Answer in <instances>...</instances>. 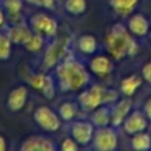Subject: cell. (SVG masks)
Listing matches in <instances>:
<instances>
[{
	"instance_id": "obj_24",
	"label": "cell",
	"mask_w": 151,
	"mask_h": 151,
	"mask_svg": "<svg viewBox=\"0 0 151 151\" xmlns=\"http://www.w3.org/2000/svg\"><path fill=\"white\" fill-rule=\"evenodd\" d=\"M64 8L69 15L81 16L88 9V1L86 0H65Z\"/></svg>"
},
{
	"instance_id": "obj_29",
	"label": "cell",
	"mask_w": 151,
	"mask_h": 151,
	"mask_svg": "<svg viewBox=\"0 0 151 151\" xmlns=\"http://www.w3.org/2000/svg\"><path fill=\"white\" fill-rule=\"evenodd\" d=\"M141 76L147 83L151 85V61H147V63L143 64L141 70Z\"/></svg>"
},
{
	"instance_id": "obj_10",
	"label": "cell",
	"mask_w": 151,
	"mask_h": 151,
	"mask_svg": "<svg viewBox=\"0 0 151 151\" xmlns=\"http://www.w3.org/2000/svg\"><path fill=\"white\" fill-rule=\"evenodd\" d=\"M133 110V99L131 97H123L119 101H115L111 105V119H110V126L113 127H118L122 126L125 118L130 114Z\"/></svg>"
},
{
	"instance_id": "obj_4",
	"label": "cell",
	"mask_w": 151,
	"mask_h": 151,
	"mask_svg": "<svg viewBox=\"0 0 151 151\" xmlns=\"http://www.w3.org/2000/svg\"><path fill=\"white\" fill-rule=\"evenodd\" d=\"M31 29L35 33L41 35L45 40H53L57 37L58 33V23L53 16L44 12H37L29 17L28 21Z\"/></svg>"
},
{
	"instance_id": "obj_3",
	"label": "cell",
	"mask_w": 151,
	"mask_h": 151,
	"mask_svg": "<svg viewBox=\"0 0 151 151\" xmlns=\"http://www.w3.org/2000/svg\"><path fill=\"white\" fill-rule=\"evenodd\" d=\"M118 99V93L113 89H106L101 85H93L81 90L78 96L80 109L85 113H91L102 105H113Z\"/></svg>"
},
{
	"instance_id": "obj_26",
	"label": "cell",
	"mask_w": 151,
	"mask_h": 151,
	"mask_svg": "<svg viewBox=\"0 0 151 151\" xmlns=\"http://www.w3.org/2000/svg\"><path fill=\"white\" fill-rule=\"evenodd\" d=\"M12 52V41L8 33H0V61H5L11 57Z\"/></svg>"
},
{
	"instance_id": "obj_13",
	"label": "cell",
	"mask_w": 151,
	"mask_h": 151,
	"mask_svg": "<svg viewBox=\"0 0 151 151\" xmlns=\"http://www.w3.org/2000/svg\"><path fill=\"white\" fill-rule=\"evenodd\" d=\"M7 33L9 36L12 44L16 45H24L32 36L33 31L31 29L29 24H25L24 21H16L12 23V25L7 29Z\"/></svg>"
},
{
	"instance_id": "obj_31",
	"label": "cell",
	"mask_w": 151,
	"mask_h": 151,
	"mask_svg": "<svg viewBox=\"0 0 151 151\" xmlns=\"http://www.w3.org/2000/svg\"><path fill=\"white\" fill-rule=\"evenodd\" d=\"M7 15H5V11L4 8L0 7V29L3 28V27H5V23H7Z\"/></svg>"
},
{
	"instance_id": "obj_20",
	"label": "cell",
	"mask_w": 151,
	"mask_h": 151,
	"mask_svg": "<svg viewBox=\"0 0 151 151\" xmlns=\"http://www.w3.org/2000/svg\"><path fill=\"white\" fill-rule=\"evenodd\" d=\"M24 0H3V8L5 11L7 19L11 23L21 20V9Z\"/></svg>"
},
{
	"instance_id": "obj_17",
	"label": "cell",
	"mask_w": 151,
	"mask_h": 151,
	"mask_svg": "<svg viewBox=\"0 0 151 151\" xmlns=\"http://www.w3.org/2000/svg\"><path fill=\"white\" fill-rule=\"evenodd\" d=\"M76 47L80 50V53L85 56H93L97 52V48H98V41H97L96 36L90 33H85L81 35L80 37L76 41Z\"/></svg>"
},
{
	"instance_id": "obj_18",
	"label": "cell",
	"mask_w": 151,
	"mask_h": 151,
	"mask_svg": "<svg viewBox=\"0 0 151 151\" xmlns=\"http://www.w3.org/2000/svg\"><path fill=\"white\" fill-rule=\"evenodd\" d=\"M91 114V122L97 127H102V126H109L110 119H111V105H102V106L97 107L96 110L90 113Z\"/></svg>"
},
{
	"instance_id": "obj_19",
	"label": "cell",
	"mask_w": 151,
	"mask_h": 151,
	"mask_svg": "<svg viewBox=\"0 0 151 151\" xmlns=\"http://www.w3.org/2000/svg\"><path fill=\"white\" fill-rule=\"evenodd\" d=\"M142 82H143L142 76H138V74L127 76L126 78H123L121 81V91L126 97H133L137 93V90L142 86Z\"/></svg>"
},
{
	"instance_id": "obj_28",
	"label": "cell",
	"mask_w": 151,
	"mask_h": 151,
	"mask_svg": "<svg viewBox=\"0 0 151 151\" xmlns=\"http://www.w3.org/2000/svg\"><path fill=\"white\" fill-rule=\"evenodd\" d=\"M25 3H29L32 5H36V7H42L45 9H52L55 7L56 0H24Z\"/></svg>"
},
{
	"instance_id": "obj_1",
	"label": "cell",
	"mask_w": 151,
	"mask_h": 151,
	"mask_svg": "<svg viewBox=\"0 0 151 151\" xmlns=\"http://www.w3.org/2000/svg\"><path fill=\"white\" fill-rule=\"evenodd\" d=\"M55 82L63 93L81 91L90 82V73L81 61L73 56H66L55 66Z\"/></svg>"
},
{
	"instance_id": "obj_22",
	"label": "cell",
	"mask_w": 151,
	"mask_h": 151,
	"mask_svg": "<svg viewBox=\"0 0 151 151\" xmlns=\"http://www.w3.org/2000/svg\"><path fill=\"white\" fill-rule=\"evenodd\" d=\"M139 0H110V5L121 16H129L131 15L133 9L138 4Z\"/></svg>"
},
{
	"instance_id": "obj_6",
	"label": "cell",
	"mask_w": 151,
	"mask_h": 151,
	"mask_svg": "<svg viewBox=\"0 0 151 151\" xmlns=\"http://www.w3.org/2000/svg\"><path fill=\"white\" fill-rule=\"evenodd\" d=\"M33 119L40 129L47 133H56L63 126V119L58 113L53 111L49 106H37L33 111Z\"/></svg>"
},
{
	"instance_id": "obj_15",
	"label": "cell",
	"mask_w": 151,
	"mask_h": 151,
	"mask_svg": "<svg viewBox=\"0 0 151 151\" xmlns=\"http://www.w3.org/2000/svg\"><path fill=\"white\" fill-rule=\"evenodd\" d=\"M21 151H53L56 150V143L50 138L35 135L27 138L20 145Z\"/></svg>"
},
{
	"instance_id": "obj_23",
	"label": "cell",
	"mask_w": 151,
	"mask_h": 151,
	"mask_svg": "<svg viewBox=\"0 0 151 151\" xmlns=\"http://www.w3.org/2000/svg\"><path fill=\"white\" fill-rule=\"evenodd\" d=\"M131 147L138 151H146L151 149V135L146 131H141L133 135L131 138Z\"/></svg>"
},
{
	"instance_id": "obj_33",
	"label": "cell",
	"mask_w": 151,
	"mask_h": 151,
	"mask_svg": "<svg viewBox=\"0 0 151 151\" xmlns=\"http://www.w3.org/2000/svg\"><path fill=\"white\" fill-rule=\"evenodd\" d=\"M150 37H151V28H150Z\"/></svg>"
},
{
	"instance_id": "obj_2",
	"label": "cell",
	"mask_w": 151,
	"mask_h": 151,
	"mask_svg": "<svg viewBox=\"0 0 151 151\" xmlns=\"http://www.w3.org/2000/svg\"><path fill=\"white\" fill-rule=\"evenodd\" d=\"M105 48L110 57L118 61L123 60L127 56L133 57L138 52V44L135 39L123 24H114L109 29L105 36Z\"/></svg>"
},
{
	"instance_id": "obj_8",
	"label": "cell",
	"mask_w": 151,
	"mask_h": 151,
	"mask_svg": "<svg viewBox=\"0 0 151 151\" xmlns=\"http://www.w3.org/2000/svg\"><path fill=\"white\" fill-rule=\"evenodd\" d=\"M96 126L88 119H74L70 125V137L81 146H88L91 143Z\"/></svg>"
},
{
	"instance_id": "obj_25",
	"label": "cell",
	"mask_w": 151,
	"mask_h": 151,
	"mask_svg": "<svg viewBox=\"0 0 151 151\" xmlns=\"http://www.w3.org/2000/svg\"><path fill=\"white\" fill-rule=\"evenodd\" d=\"M44 44H45V37H42L41 35L33 32L32 36L29 37V40L24 44V48L31 53H37V52H40V50H42Z\"/></svg>"
},
{
	"instance_id": "obj_21",
	"label": "cell",
	"mask_w": 151,
	"mask_h": 151,
	"mask_svg": "<svg viewBox=\"0 0 151 151\" xmlns=\"http://www.w3.org/2000/svg\"><path fill=\"white\" fill-rule=\"evenodd\" d=\"M57 109L58 115L64 122H72V121H74V118H77L80 105H78V102L76 104L73 101H65L63 104H60V106Z\"/></svg>"
},
{
	"instance_id": "obj_11",
	"label": "cell",
	"mask_w": 151,
	"mask_h": 151,
	"mask_svg": "<svg viewBox=\"0 0 151 151\" xmlns=\"http://www.w3.org/2000/svg\"><path fill=\"white\" fill-rule=\"evenodd\" d=\"M147 125H149V119H147L146 115L143 114V111L131 110L130 114L123 121L122 127L126 134L134 135V134H137V133L145 131L147 129Z\"/></svg>"
},
{
	"instance_id": "obj_5",
	"label": "cell",
	"mask_w": 151,
	"mask_h": 151,
	"mask_svg": "<svg viewBox=\"0 0 151 151\" xmlns=\"http://www.w3.org/2000/svg\"><path fill=\"white\" fill-rule=\"evenodd\" d=\"M69 37H55L50 40V44L45 48L42 65L45 69H55L57 64H60L68 55Z\"/></svg>"
},
{
	"instance_id": "obj_7",
	"label": "cell",
	"mask_w": 151,
	"mask_h": 151,
	"mask_svg": "<svg viewBox=\"0 0 151 151\" xmlns=\"http://www.w3.org/2000/svg\"><path fill=\"white\" fill-rule=\"evenodd\" d=\"M94 150L98 151H114L118 147V134L113 126L97 127L91 139Z\"/></svg>"
},
{
	"instance_id": "obj_16",
	"label": "cell",
	"mask_w": 151,
	"mask_h": 151,
	"mask_svg": "<svg viewBox=\"0 0 151 151\" xmlns=\"http://www.w3.org/2000/svg\"><path fill=\"white\" fill-rule=\"evenodd\" d=\"M126 27H127L129 32L135 37H145L150 32V23L142 13L130 15Z\"/></svg>"
},
{
	"instance_id": "obj_9",
	"label": "cell",
	"mask_w": 151,
	"mask_h": 151,
	"mask_svg": "<svg viewBox=\"0 0 151 151\" xmlns=\"http://www.w3.org/2000/svg\"><path fill=\"white\" fill-rule=\"evenodd\" d=\"M28 82L36 91L41 93L47 99H52L56 94V82L47 73H35L28 78Z\"/></svg>"
},
{
	"instance_id": "obj_12",
	"label": "cell",
	"mask_w": 151,
	"mask_h": 151,
	"mask_svg": "<svg viewBox=\"0 0 151 151\" xmlns=\"http://www.w3.org/2000/svg\"><path fill=\"white\" fill-rule=\"evenodd\" d=\"M113 69H114L113 60L109 56L98 55V56H94V57L89 61V70L99 78H105V77H107V76H110Z\"/></svg>"
},
{
	"instance_id": "obj_32",
	"label": "cell",
	"mask_w": 151,
	"mask_h": 151,
	"mask_svg": "<svg viewBox=\"0 0 151 151\" xmlns=\"http://www.w3.org/2000/svg\"><path fill=\"white\" fill-rule=\"evenodd\" d=\"M7 150V141H5V138L0 134V151H5Z\"/></svg>"
},
{
	"instance_id": "obj_30",
	"label": "cell",
	"mask_w": 151,
	"mask_h": 151,
	"mask_svg": "<svg viewBox=\"0 0 151 151\" xmlns=\"http://www.w3.org/2000/svg\"><path fill=\"white\" fill-rule=\"evenodd\" d=\"M143 114L146 115V118L151 122V97H149L146 99V102L143 105Z\"/></svg>"
},
{
	"instance_id": "obj_27",
	"label": "cell",
	"mask_w": 151,
	"mask_h": 151,
	"mask_svg": "<svg viewBox=\"0 0 151 151\" xmlns=\"http://www.w3.org/2000/svg\"><path fill=\"white\" fill-rule=\"evenodd\" d=\"M80 149V145L74 141L73 138H64L60 143V150L61 151H77Z\"/></svg>"
},
{
	"instance_id": "obj_14",
	"label": "cell",
	"mask_w": 151,
	"mask_h": 151,
	"mask_svg": "<svg viewBox=\"0 0 151 151\" xmlns=\"http://www.w3.org/2000/svg\"><path fill=\"white\" fill-rule=\"evenodd\" d=\"M28 101V89L27 86L20 85L9 91L7 98V106L12 113H17L24 109Z\"/></svg>"
}]
</instances>
